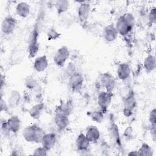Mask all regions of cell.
Listing matches in <instances>:
<instances>
[{
  "mask_svg": "<svg viewBox=\"0 0 156 156\" xmlns=\"http://www.w3.org/2000/svg\"><path fill=\"white\" fill-rule=\"evenodd\" d=\"M54 6L58 15H61L68 10L69 2L66 0H58L55 2Z\"/></svg>",
  "mask_w": 156,
  "mask_h": 156,
  "instance_id": "24",
  "label": "cell"
},
{
  "mask_svg": "<svg viewBox=\"0 0 156 156\" xmlns=\"http://www.w3.org/2000/svg\"><path fill=\"white\" fill-rule=\"evenodd\" d=\"M151 138L154 142L156 140V125H151V128L150 130Z\"/></svg>",
  "mask_w": 156,
  "mask_h": 156,
  "instance_id": "34",
  "label": "cell"
},
{
  "mask_svg": "<svg viewBox=\"0 0 156 156\" xmlns=\"http://www.w3.org/2000/svg\"><path fill=\"white\" fill-rule=\"evenodd\" d=\"M90 142L83 133H79L75 140V144L78 151L84 152L88 151Z\"/></svg>",
  "mask_w": 156,
  "mask_h": 156,
  "instance_id": "11",
  "label": "cell"
},
{
  "mask_svg": "<svg viewBox=\"0 0 156 156\" xmlns=\"http://www.w3.org/2000/svg\"><path fill=\"white\" fill-rule=\"evenodd\" d=\"M124 135L126 137H127V138L132 136V129L131 127L127 128L124 131Z\"/></svg>",
  "mask_w": 156,
  "mask_h": 156,
  "instance_id": "36",
  "label": "cell"
},
{
  "mask_svg": "<svg viewBox=\"0 0 156 156\" xmlns=\"http://www.w3.org/2000/svg\"><path fill=\"white\" fill-rule=\"evenodd\" d=\"M127 155L129 156H140L138 151H131L127 153Z\"/></svg>",
  "mask_w": 156,
  "mask_h": 156,
  "instance_id": "37",
  "label": "cell"
},
{
  "mask_svg": "<svg viewBox=\"0 0 156 156\" xmlns=\"http://www.w3.org/2000/svg\"><path fill=\"white\" fill-rule=\"evenodd\" d=\"M116 74L118 78L124 81L127 80L131 74V69L129 65L127 63H120L117 68Z\"/></svg>",
  "mask_w": 156,
  "mask_h": 156,
  "instance_id": "13",
  "label": "cell"
},
{
  "mask_svg": "<svg viewBox=\"0 0 156 156\" xmlns=\"http://www.w3.org/2000/svg\"><path fill=\"white\" fill-rule=\"evenodd\" d=\"M54 121L57 127L60 130H65L69 124V116L62 114H55Z\"/></svg>",
  "mask_w": 156,
  "mask_h": 156,
  "instance_id": "17",
  "label": "cell"
},
{
  "mask_svg": "<svg viewBox=\"0 0 156 156\" xmlns=\"http://www.w3.org/2000/svg\"><path fill=\"white\" fill-rule=\"evenodd\" d=\"M48 151L44 148L43 146H40L35 148L32 154L33 155H47Z\"/></svg>",
  "mask_w": 156,
  "mask_h": 156,
  "instance_id": "31",
  "label": "cell"
},
{
  "mask_svg": "<svg viewBox=\"0 0 156 156\" xmlns=\"http://www.w3.org/2000/svg\"><path fill=\"white\" fill-rule=\"evenodd\" d=\"M118 32L113 24H108L104 27L102 30L104 39L107 42H113L118 38Z\"/></svg>",
  "mask_w": 156,
  "mask_h": 156,
  "instance_id": "10",
  "label": "cell"
},
{
  "mask_svg": "<svg viewBox=\"0 0 156 156\" xmlns=\"http://www.w3.org/2000/svg\"><path fill=\"white\" fill-rule=\"evenodd\" d=\"M1 132L4 135L6 136L9 135L10 132L8 128L7 124V120H5L4 121L1 122Z\"/></svg>",
  "mask_w": 156,
  "mask_h": 156,
  "instance_id": "33",
  "label": "cell"
},
{
  "mask_svg": "<svg viewBox=\"0 0 156 156\" xmlns=\"http://www.w3.org/2000/svg\"><path fill=\"white\" fill-rule=\"evenodd\" d=\"M88 115L91 119L96 123H101L104 119V113L101 110H96L90 112Z\"/></svg>",
  "mask_w": 156,
  "mask_h": 156,
  "instance_id": "25",
  "label": "cell"
},
{
  "mask_svg": "<svg viewBox=\"0 0 156 156\" xmlns=\"http://www.w3.org/2000/svg\"><path fill=\"white\" fill-rule=\"evenodd\" d=\"M24 85L27 89L30 90H33L36 88L37 82L35 77L32 76H29L26 77L24 80Z\"/></svg>",
  "mask_w": 156,
  "mask_h": 156,
  "instance_id": "27",
  "label": "cell"
},
{
  "mask_svg": "<svg viewBox=\"0 0 156 156\" xmlns=\"http://www.w3.org/2000/svg\"><path fill=\"white\" fill-rule=\"evenodd\" d=\"M17 20L11 15L5 16L1 23V31L4 35H10L15 30Z\"/></svg>",
  "mask_w": 156,
  "mask_h": 156,
  "instance_id": "5",
  "label": "cell"
},
{
  "mask_svg": "<svg viewBox=\"0 0 156 156\" xmlns=\"http://www.w3.org/2000/svg\"><path fill=\"white\" fill-rule=\"evenodd\" d=\"M143 67L146 72L151 73L156 68V58L152 54L147 55L143 62Z\"/></svg>",
  "mask_w": 156,
  "mask_h": 156,
  "instance_id": "21",
  "label": "cell"
},
{
  "mask_svg": "<svg viewBox=\"0 0 156 156\" xmlns=\"http://www.w3.org/2000/svg\"><path fill=\"white\" fill-rule=\"evenodd\" d=\"M148 21L150 24H154L156 21V8L152 7L148 13Z\"/></svg>",
  "mask_w": 156,
  "mask_h": 156,
  "instance_id": "30",
  "label": "cell"
},
{
  "mask_svg": "<svg viewBox=\"0 0 156 156\" xmlns=\"http://www.w3.org/2000/svg\"><path fill=\"white\" fill-rule=\"evenodd\" d=\"M44 110V104L43 103H38L30 107L29 110L30 116L34 119H38Z\"/></svg>",
  "mask_w": 156,
  "mask_h": 156,
  "instance_id": "22",
  "label": "cell"
},
{
  "mask_svg": "<svg viewBox=\"0 0 156 156\" xmlns=\"http://www.w3.org/2000/svg\"><path fill=\"white\" fill-rule=\"evenodd\" d=\"M77 72H78V71L76 69V66L72 62H69L67 65V66H66L65 69V73L68 78L69 77H71V76H73V74H74L75 73H76Z\"/></svg>",
  "mask_w": 156,
  "mask_h": 156,
  "instance_id": "29",
  "label": "cell"
},
{
  "mask_svg": "<svg viewBox=\"0 0 156 156\" xmlns=\"http://www.w3.org/2000/svg\"><path fill=\"white\" fill-rule=\"evenodd\" d=\"M83 82V76L79 72H77L68 78V85L74 92L80 91L82 88Z\"/></svg>",
  "mask_w": 156,
  "mask_h": 156,
  "instance_id": "7",
  "label": "cell"
},
{
  "mask_svg": "<svg viewBox=\"0 0 156 156\" xmlns=\"http://www.w3.org/2000/svg\"><path fill=\"white\" fill-rule=\"evenodd\" d=\"M91 5L87 1H82L77 8V16L81 23H85L90 14Z\"/></svg>",
  "mask_w": 156,
  "mask_h": 156,
  "instance_id": "9",
  "label": "cell"
},
{
  "mask_svg": "<svg viewBox=\"0 0 156 156\" xmlns=\"http://www.w3.org/2000/svg\"><path fill=\"white\" fill-rule=\"evenodd\" d=\"M46 35L48 40H54L58 38L61 34L55 28L51 27L48 29L46 33Z\"/></svg>",
  "mask_w": 156,
  "mask_h": 156,
  "instance_id": "28",
  "label": "cell"
},
{
  "mask_svg": "<svg viewBox=\"0 0 156 156\" xmlns=\"http://www.w3.org/2000/svg\"><path fill=\"white\" fill-rule=\"evenodd\" d=\"M85 135L90 143L97 142L101 136L100 131L95 126H88L86 130Z\"/></svg>",
  "mask_w": 156,
  "mask_h": 156,
  "instance_id": "16",
  "label": "cell"
},
{
  "mask_svg": "<svg viewBox=\"0 0 156 156\" xmlns=\"http://www.w3.org/2000/svg\"><path fill=\"white\" fill-rule=\"evenodd\" d=\"M140 156H152L154 151L152 148L146 143H143L137 150Z\"/></svg>",
  "mask_w": 156,
  "mask_h": 156,
  "instance_id": "26",
  "label": "cell"
},
{
  "mask_svg": "<svg viewBox=\"0 0 156 156\" xmlns=\"http://www.w3.org/2000/svg\"><path fill=\"white\" fill-rule=\"evenodd\" d=\"M40 20L39 17L38 20L37 21L35 25L32 29L29 38V43H28V52L29 55L30 57H35L38 51H39V42H38V37L40 35Z\"/></svg>",
  "mask_w": 156,
  "mask_h": 156,
  "instance_id": "3",
  "label": "cell"
},
{
  "mask_svg": "<svg viewBox=\"0 0 156 156\" xmlns=\"http://www.w3.org/2000/svg\"><path fill=\"white\" fill-rule=\"evenodd\" d=\"M21 99V96L20 92L17 90H12L9 94L7 104L9 108H16L20 104Z\"/></svg>",
  "mask_w": 156,
  "mask_h": 156,
  "instance_id": "19",
  "label": "cell"
},
{
  "mask_svg": "<svg viewBox=\"0 0 156 156\" xmlns=\"http://www.w3.org/2000/svg\"><path fill=\"white\" fill-rule=\"evenodd\" d=\"M9 105H8V104L7 102H6L2 98V97H1V112H5L7 111V110L9 108Z\"/></svg>",
  "mask_w": 156,
  "mask_h": 156,
  "instance_id": "35",
  "label": "cell"
},
{
  "mask_svg": "<svg viewBox=\"0 0 156 156\" xmlns=\"http://www.w3.org/2000/svg\"><path fill=\"white\" fill-rule=\"evenodd\" d=\"M16 15L21 18H26L30 12V5L26 2H20L15 7Z\"/></svg>",
  "mask_w": 156,
  "mask_h": 156,
  "instance_id": "18",
  "label": "cell"
},
{
  "mask_svg": "<svg viewBox=\"0 0 156 156\" xmlns=\"http://www.w3.org/2000/svg\"><path fill=\"white\" fill-rule=\"evenodd\" d=\"M100 82L105 90L112 93L116 87V80L110 73H104L100 76Z\"/></svg>",
  "mask_w": 156,
  "mask_h": 156,
  "instance_id": "8",
  "label": "cell"
},
{
  "mask_svg": "<svg viewBox=\"0 0 156 156\" xmlns=\"http://www.w3.org/2000/svg\"><path fill=\"white\" fill-rule=\"evenodd\" d=\"M44 134V130L36 124L26 126L22 132V135L24 140L31 143H41Z\"/></svg>",
  "mask_w": 156,
  "mask_h": 156,
  "instance_id": "2",
  "label": "cell"
},
{
  "mask_svg": "<svg viewBox=\"0 0 156 156\" xmlns=\"http://www.w3.org/2000/svg\"><path fill=\"white\" fill-rule=\"evenodd\" d=\"M8 128L10 132L16 133L19 132L21 127V121L17 115H12L7 119Z\"/></svg>",
  "mask_w": 156,
  "mask_h": 156,
  "instance_id": "15",
  "label": "cell"
},
{
  "mask_svg": "<svg viewBox=\"0 0 156 156\" xmlns=\"http://www.w3.org/2000/svg\"><path fill=\"white\" fill-rule=\"evenodd\" d=\"M73 111L71 105L69 103H61L55 109V114H62L69 116Z\"/></svg>",
  "mask_w": 156,
  "mask_h": 156,
  "instance_id": "23",
  "label": "cell"
},
{
  "mask_svg": "<svg viewBox=\"0 0 156 156\" xmlns=\"http://www.w3.org/2000/svg\"><path fill=\"white\" fill-rule=\"evenodd\" d=\"M149 121L151 125H156V109L152 108L149 114Z\"/></svg>",
  "mask_w": 156,
  "mask_h": 156,
  "instance_id": "32",
  "label": "cell"
},
{
  "mask_svg": "<svg viewBox=\"0 0 156 156\" xmlns=\"http://www.w3.org/2000/svg\"><path fill=\"white\" fill-rule=\"evenodd\" d=\"M113 93L107 91L100 92L98 96V104L101 111L104 113L108 108L112 101Z\"/></svg>",
  "mask_w": 156,
  "mask_h": 156,
  "instance_id": "6",
  "label": "cell"
},
{
  "mask_svg": "<svg viewBox=\"0 0 156 156\" xmlns=\"http://www.w3.org/2000/svg\"><path fill=\"white\" fill-rule=\"evenodd\" d=\"M135 21V17L132 13H124L118 18L115 26L118 34L122 36L127 35L133 29Z\"/></svg>",
  "mask_w": 156,
  "mask_h": 156,
  "instance_id": "1",
  "label": "cell"
},
{
  "mask_svg": "<svg viewBox=\"0 0 156 156\" xmlns=\"http://www.w3.org/2000/svg\"><path fill=\"white\" fill-rule=\"evenodd\" d=\"M70 55V51L66 46L60 47L55 52L53 60L54 63L58 67H63Z\"/></svg>",
  "mask_w": 156,
  "mask_h": 156,
  "instance_id": "4",
  "label": "cell"
},
{
  "mask_svg": "<svg viewBox=\"0 0 156 156\" xmlns=\"http://www.w3.org/2000/svg\"><path fill=\"white\" fill-rule=\"evenodd\" d=\"M49 65L48 59L45 55H40L37 57L33 64L34 69L38 73H42L44 71Z\"/></svg>",
  "mask_w": 156,
  "mask_h": 156,
  "instance_id": "14",
  "label": "cell"
},
{
  "mask_svg": "<svg viewBox=\"0 0 156 156\" xmlns=\"http://www.w3.org/2000/svg\"><path fill=\"white\" fill-rule=\"evenodd\" d=\"M57 142V135L54 132L45 133L41 141V146L46 148L48 151L51 150L55 145Z\"/></svg>",
  "mask_w": 156,
  "mask_h": 156,
  "instance_id": "12",
  "label": "cell"
},
{
  "mask_svg": "<svg viewBox=\"0 0 156 156\" xmlns=\"http://www.w3.org/2000/svg\"><path fill=\"white\" fill-rule=\"evenodd\" d=\"M123 105L124 109L133 112L136 106V99L134 94L130 91L128 94L124 98L123 101Z\"/></svg>",
  "mask_w": 156,
  "mask_h": 156,
  "instance_id": "20",
  "label": "cell"
}]
</instances>
